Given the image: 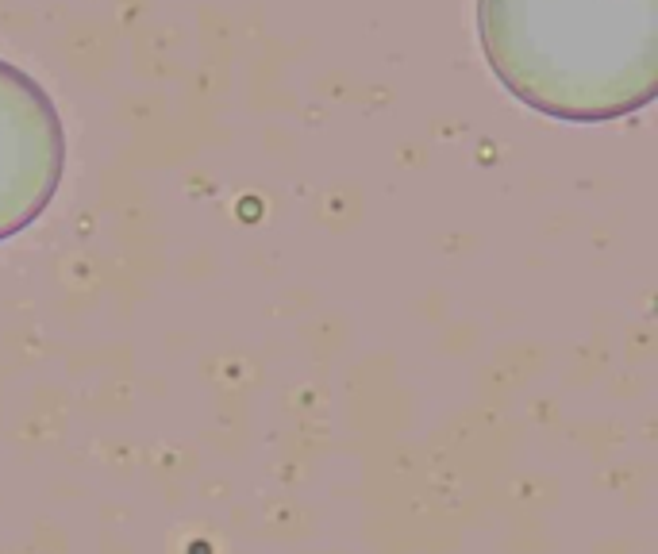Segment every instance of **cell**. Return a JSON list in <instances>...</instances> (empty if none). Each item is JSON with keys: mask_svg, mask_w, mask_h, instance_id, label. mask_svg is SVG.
<instances>
[{"mask_svg": "<svg viewBox=\"0 0 658 554\" xmlns=\"http://www.w3.org/2000/svg\"><path fill=\"white\" fill-rule=\"evenodd\" d=\"M493 77L566 124L632 116L658 93V0H478Z\"/></svg>", "mask_w": 658, "mask_h": 554, "instance_id": "cell-1", "label": "cell"}, {"mask_svg": "<svg viewBox=\"0 0 658 554\" xmlns=\"http://www.w3.org/2000/svg\"><path fill=\"white\" fill-rule=\"evenodd\" d=\"M66 174V131L51 93L0 58V243L35 224Z\"/></svg>", "mask_w": 658, "mask_h": 554, "instance_id": "cell-2", "label": "cell"}]
</instances>
